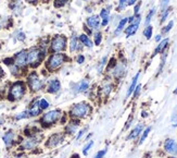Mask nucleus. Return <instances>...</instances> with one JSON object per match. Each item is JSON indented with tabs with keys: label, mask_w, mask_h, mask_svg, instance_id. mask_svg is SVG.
Listing matches in <instances>:
<instances>
[{
	"label": "nucleus",
	"mask_w": 177,
	"mask_h": 158,
	"mask_svg": "<svg viewBox=\"0 0 177 158\" xmlns=\"http://www.w3.org/2000/svg\"><path fill=\"white\" fill-rule=\"evenodd\" d=\"M90 111H91L90 105L81 101V103L75 104V105H73L71 107V109H70V116L73 119H83V118L87 117L90 113Z\"/></svg>",
	"instance_id": "f257e3e1"
},
{
	"label": "nucleus",
	"mask_w": 177,
	"mask_h": 158,
	"mask_svg": "<svg viewBox=\"0 0 177 158\" xmlns=\"http://www.w3.org/2000/svg\"><path fill=\"white\" fill-rule=\"evenodd\" d=\"M66 60H67V57L64 53H52V55L48 58L47 62H46V68H47L48 71L53 72L59 69V68L62 67L63 63L66 62Z\"/></svg>",
	"instance_id": "f03ea898"
},
{
	"label": "nucleus",
	"mask_w": 177,
	"mask_h": 158,
	"mask_svg": "<svg viewBox=\"0 0 177 158\" xmlns=\"http://www.w3.org/2000/svg\"><path fill=\"white\" fill-rule=\"evenodd\" d=\"M45 57V51L38 47H33L27 51V65L32 68L38 67Z\"/></svg>",
	"instance_id": "7ed1b4c3"
},
{
	"label": "nucleus",
	"mask_w": 177,
	"mask_h": 158,
	"mask_svg": "<svg viewBox=\"0 0 177 158\" xmlns=\"http://www.w3.org/2000/svg\"><path fill=\"white\" fill-rule=\"evenodd\" d=\"M26 86L22 81H17L13 84L9 92V99L10 101H19L25 94Z\"/></svg>",
	"instance_id": "20e7f679"
},
{
	"label": "nucleus",
	"mask_w": 177,
	"mask_h": 158,
	"mask_svg": "<svg viewBox=\"0 0 177 158\" xmlns=\"http://www.w3.org/2000/svg\"><path fill=\"white\" fill-rule=\"evenodd\" d=\"M61 117H62L61 111L58 110V109H55V110H50L48 113H43L40 119V122L43 127H50V125L55 124V122H58Z\"/></svg>",
	"instance_id": "39448f33"
},
{
	"label": "nucleus",
	"mask_w": 177,
	"mask_h": 158,
	"mask_svg": "<svg viewBox=\"0 0 177 158\" xmlns=\"http://www.w3.org/2000/svg\"><path fill=\"white\" fill-rule=\"evenodd\" d=\"M66 43H67V39L64 35H55L52 38V41H51L50 50L52 51L53 53H61V51L65 50Z\"/></svg>",
	"instance_id": "423d86ee"
},
{
	"label": "nucleus",
	"mask_w": 177,
	"mask_h": 158,
	"mask_svg": "<svg viewBox=\"0 0 177 158\" xmlns=\"http://www.w3.org/2000/svg\"><path fill=\"white\" fill-rule=\"evenodd\" d=\"M27 83L32 92H38L43 89V81L39 79L36 72H32L27 77Z\"/></svg>",
	"instance_id": "0eeeda50"
},
{
	"label": "nucleus",
	"mask_w": 177,
	"mask_h": 158,
	"mask_svg": "<svg viewBox=\"0 0 177 158\" xmlns=\"http://www.w3.org/2000/svg\"><path fill=\"white\" fill-rule=\"evenodd\" d=\"M40 136H37V135H31L28 139L24 140L22 142L21 148L24 149V151H31V149L36 148L37 145L40 143Z\"/></svg>",
	"instance_id": "6e6552de"
},
{
	"label": "nucleus",
	"mask_w": 177,
	"mask_h": 158,
	"mask_svg": "<svg viewBox=\"0 0 177 158\" xmlns=\"http://www.w3.org/2000/svg\"><path fill=\"white\" fill-rule=\"evenodd\" d=\"M63 141H64V135L60 134V133H55L48 139V142L46 143V146L49 147V148H55L58 145H60Z\"/></svg>",
	"instance_id": "1a4fd4ad"
},
{
	"label": "nucleus",
	"mask_w": 177,
	"mask_h": 158,
	"mask_svg": "<svg viewBox=\"0 0 177 158\" xmlns=\"http://www.w3.org/2000/svg\"><path fill=\"white\" fill-rule=\"evenodd\" d=\"M141 22V18L139 14H135V20L132 24H129V26L125 29V34H126V37H129V36L134 35L137 31H138L139 24Z\"/></svg>",
	"instance_id": "9d476101"
},
{
	"label": "nucleus",
	"mask_w": 177,
	"mask_h": 158,
	"mask_svg": "<svg viewBox=\"0 0 177 158\" xmlns=\"http://www.w3.org/2000/svg\"><path fill=\"white\" fill-rule=\"evenodd\" d=\"M14 65L19 68H25L27 65V53L26 50H22L17 53L14 57Z\"/></svg>",
	"instance_id": "9b49d317"
},
{
	"label": "nucleus",
	"mask_w": 177,
	"mask_h": 158,
	"mask_svg": "<svg viewBox=\"0 0 177 158\" xmlns=\"http://www.w3.org/2000/svg\"><path fill=\"white\" fill-rule=\"evenodd\" d=\"M164 149L171 155L177 156V142L173 139H168L164 142Z\"/></svg>",
	"instance_id": "f8f14e48"
},
{
	"label": "nucleus",
	"mask_w": 177,
	"mask_h": 158,
	"mask_svg": "<svg viewBox=\"0 0 177 158\" xmlns=\"http://www.w3.org/2000/svg\"><path fill=\"white\" fill-rule=\"evenodd\" d=\"M88 89H89V82L87 81V80H81V82L75 84L72 91L74 94H79V93H84V92H86Z\"/></svg>",
	"instance_id": "ddd939ff"
},
{
	"label": "nucleus",
	"mask_w": 177,
	"mask_h": 158,
	"mask_svg": "<svg viewBox=\"0 0 177 158\" xmlns=\"http://www.w3.org/2000/svg\"><path fill=\"white\" fill-rule=\"evenodd\" d=\"M61 89V82L58 79H52L49 81L48 86H47V92L50 94H57Z\"/></svg>",
	"instance_id": "4468645a"
},
{
	"label": "nucleus",
	"mask_w": 177,
	"mask_h": 158,
	"mask_svg": "<svg viewBox=\"0 0 177 158\" xmlns=\"http://www.w3.org/2000/svg\"><path fill=\"white\" fill-rule=\"evenodd\" d=\"M28 113H29V117H36L38 116L39 113H41V108L39 106V101H35L31 104V107H29L28 110Z\"/></svg>",
	"instance_id": "2eb2a0df"
},
{
	"label": "nucleus",
	"mask_w": 177,
	"mask_h": 158,
	"mask_svg": "<svg viewBox=\"0 0 177 158\" xmlns=\"http://www.w3.org/2000/svg\"><path fill=\"white\" fill-rule=\"evenodd\" d=\"M87 25L90 27L91 30H98L99 25H100V19L99 15H92V17L87 18Z\"/></svg>",
	"instance_id": "dca6fc26"
},
{
	"label": "nucleus",
	"mask_w": 177,
	"mask_h": 158,
	"mask_svg": "<svg viewBox=\"0 0 177 158\" xmlns=\"http://www.w3.org/2000/svg\"><path fill=\"white\" fill-rule=\"evenodd\" d=\"M78 125H79L78 121L73 119L72 121H70L66 124V127H65V133H67V134H74V133H76Z\"/></svg>",
	"instance_id": "f3484780"
},
{
	"label": "nucleus",
	"mask_w": 177,
	"mask_h": 158,
	"mask_svg": "<svg viewBox=\"0 0 177 158\" xmlns=\"http://www.w3.org/2000/svg\"><path fill=\"white\" fill-rule=\"evenodd\" d=\"M168 38H165V39H163L162 41H160L159 43V45L156 46V48L154 49V51H153V53H152V58L153 57H156L158 53H164V50L166 49V47H168Z\"/></svg>",
	"instance_id": "a211bd4d"
},
{
	"label": "nucleus",
	"mask_w": 177,
	"mask_h": 158,
	"mask_svg": "<svg viewBox=\"0 0 177 158\" xmlns=\"http://www.w3.org/2000/svg\"><path fill=\"white\" fill-rule=\"evenodd\" d=\"M142 131H144V124L136 125V127H135V129L133 130V131L128 134V136H127L126 140H134V139H136V137L139 136V134H140Z\"/></svg>",
	"instance_id": "6ab92c4d"
},
{
	"label": "nucleus",
	"mask_w": 177,
	"mask_h": 158,
	"mask_svg": "<svg viewBox=\"0 0 177 158\" xmlns=\"http://www.w3.org/2000/svg\"><path fill=\"white\" fill-rule=\"evenodd\" d=\"M14 137H15L14 132H13V131H8L7 133L3 135L2 140H3V142H5L6 145L9 147V146H11V145H12L13 141H14Z\"/></svg>",
	"instance_id": "aec40b11"
},
{
	"label": "nucleus",
	"mask_w": 177,
	"mask_h": 158,
	"mask_svg": "<svg viewBox=\"0 0 177 158\" xmlns=\"http://www.w3.org/2000/svg\"><path fill=\"white\" fill-rule=\"evenodd\" d=\"M139 75H140V72H137V74L135 75L134 77H133V80H132V83H130V85H129L128 89H127L126 97H129V96H130V95H132V94H133V92H134L135 87L137 86V82H138Z\"/></svg>",
	"instance_id": "412c9836"
},
{
	"label": "nucleus",
	"mask_w": 177,
	"mask_h": 158,
	"mask_svg": "<svg viewBox=\"0 0 177 158\" xmlns=\"http://www.w3.org/2000/svg\"><path fill=\"white\" fill-rule=\"evenodd\" d=\"M100 18H101V25L102 26H107L109 23V18H110V10L109 9H102L100 12Z\"/></svg>",
	"instance_id": "4be33fe9"
},
{
	"label": "nucleus",
	"mask_w": 177,
	"mask_h": 158,
	"mask_svg": "<svg viewBox=\"0 0 177 158\" xmlns=\"http://www.w3.org/2000/svg\"><path fill=\"white\" fill-rule=\"evenodd\" d=\"M79 49H81V46L78 44V38L75 35L72 36L71 43H70V50H71V53H75V51L79 50Z\"/></svg>",
	"instance_id": "5701e85b"
},
{
	"label": "nucleus",
	"mask_w": 177,
	"mask_h": 158,
	"mask_svg": "<svg viewBox=\"0 0 177 158\" xmlns=\"http://www.w3.org/2000/svg\"><path fill=\"white\" fill-rule=\"evenodd\" d=\"M78 41H81V43L83 44V45L86 46V47H88V48H91V47L93 46L92 41H91V39L89 38V37L86 35V34H81V35H79Z\"/></svg>",
	"instance_id": "b1692460"
},
{
	"label": "nucleus",
	"mask_w": 177,
	"mask_h": 158,
	"mask_svg": "<svg viewBox=\"0 0 177 158\" xmlns=\"http://www.w3.org/2000/svg\"><path fill=\"white\" fill-rule=\"evenodd\" d=\"M128 22V18H123L122 20L120 21V23H119V25H117L116 30L114 31V35L115 36H119L121 33H122V31L124 30L125 25H126V23Z\"/></svg>",
	"instance_id": "393cba45"
},
{
	"label": "nucleus",
	"mask_w": 177,
	"mask_h": 158,
	"mask_svg": "<svg viewBox=\"0 0 177 158\" xmlns=\"http://www.w3.org/2000/svg\"><path fill=\"white\" fill-rule=\"evenodd\" d=\"M113 74H114V77H117V79L122 77L123 75L125 74V65H116L114 71H113Z\"/></svg>",
	"instance_id": "a878e982"
},
{
	"label": "nucleus",
	"mask_w": 177,
	"mask_h": 158,
	"mask_svg": "<svg viewBox=\"0 0 177 158\" xmlns=\"http://www.w3.org/2000/svg\"><path fill=\"white\" fill-rule=\"evenodd\" d=\"M154 13H156V9H154V8H153V9H151L150 11H149L148 15H147V18H146V22H145L146 26L150 25V22H151V20H152V17L154 15Z\"/></svg>",
	"instance_id": "bb28decb"
},
{
	"label": "nucleus",
	"mask_w": 177,
	"mask_h": 158,
	"mask_svg": "<svg viewBox=\"0 0 177 158\" xmlns=\"http://www.w3.org/2000/svg\"><path fill=\"white\" fill-rule=\"evenodd\" d=\"M152 32H153V29L151 25L146 26V29H145V31H144V35L146 36L147 39H150L151 37H152Z\"/></svg>",
	"instance_id": "cd10ccee"
},
{
	"label": "nucleus",
	"mask_w": 177,
	"mask_h": 158,
	"mask_svg": "<svg viewBox=\"0 0 177 158\" xmlns=\"http://www.w3.org/2000/svg\"><path fill=\"white\" fill-rule=\"evenodd\" d=\"M150 131H151V128H150V127L146 128V129H145V131H142V135H141V137H140V141H139V144H142V143H144L145 140L147 139V136H148L149 133H150Z\"/></svg>",
	"instance_id": "c85d7f7f"
},
{
	"label": "nucleus",
	"mask_w": 177,
	"mask_h": 158,
	"mask_svg": "<svg viewBox=\"0 0 177 158\" xmlns=\"http://www.w3.org/2000/svg\"><path fill=\"white\" fill-rule=\"evenodd\" d=\"M92 146H93V141H89L88 143H87L86 145L84 146V148H83V154H84L85 156L88 155L89 151H90V148Z\"/></svg>",
	"instance_id": "c756f323"
},
{
	"label": "nucleus",
	"mask_w": 177,
	"mask_h": 158,
	"mask_svg": "<svg viewBox=\"0 0 177 158\" xmlns=\"http://www.w3.org/2000/svg\"><path fill=\"white\" fill-rule=\"evenodd\" d=\"M93 39H95L93 44H95V45H99V44L101 43V41H102V34H101L100 32L95 33V35H93Z\"/></svg>",
	"instance_id": "7c9ffc66"
},
{
	"label": "nucleus",
	"mask_w": 177,
	"mask_h": 158,
	"mask_svg": "<svg viewBox=\"0 0 177 158\" xmlns=\"http://www.w3.org/2000/svg\"><path fill=\"white\" fill-rule=\"evenodd\" d=\"M112 91V85L111 84H108V85H104L102 87V93L104 94V96H109Z\"/></svg>",
	"instance_id": "2f4dec72"
},
{
	"label": "nucleus",
	"mask_w": 177,
	"mask_h": 158,
	"mask_svg": "<svg viewBox=\"0 0 177 158\" xmlns=\"http://www.w3.org/2000/svg\"><path fill=\"white\" fill-rule=\"evenodd\" d=\"M29 117V113L28 111H23V113H17V116H15V119L17 120H22V119H25V118H28Z\"/></svg>",
	"instance_id": "473e14b6"
},
{
	"label": "nucleus",
	"mask_w": 177,
	"mask_h": 158,
	"mask_svg": "<svg viewBox=\"0 0 177 158\" xmlns=\"http://www.w3.org/2000/svg\"><path fill=\"white\" fill-rule=\"evenodd\" d=\"M173 25H174V21H170V22L168 23V25H166V26H165L164 29L162 30V33H163V34H168V32H170L171 30H172Z\"/></svg>",
	"instance_id": "72a5a7b5"
},
{
	"label": "nucleus",
	"mask_w": 177,
	"mask_h": 158,
	"mask_svg": "<svg viewBox=\"0 0 177 158\" xmlns=\"http://www.w3.org/2000/svg\"><path fill=\"white\" fill-rule=\"evenodd\" d=\"M163 53V57H162V59H161V65H160V67H159V72H158V74H160L161 72H162V70H163V67H164V65H165V60H166V53Z\"/></svg>",
	"instance_id": "f704fd0d"
},
{
	"label": "nucleus",
	"mask_w": 177,
	"mask_h": 158,
	"mask_svg": "<svg viewBox=\"0 0 177 158\" xmlns=\"http://www.w3.org/2000/svg\"><path fill=\"white\" fill-rule=\"evenodd\" d=\"M170 11H171V9L170 8H166L165 10H163V13H162V17H161V23H163V22L165 21V20L168 19V13H170Z\"/></svg>",
	"instance_id": "c9c22d12"
},
{
	"label": "nucleus",
	"mask_w": 177,
	"mask_h": 158,
	"mask_svg": "<svg viewBox=\"0 0 177 158\" xmlns=\"http://www.w3.org/2000/svg\"><path fill=\"white\" fill-rule=\"evenodd\" d=\"M127 1H128V0H120L119 7H117V11H122V10H124L125 7L127 6Z\"/></svg>",
	"instance_id": "e433bc0d"
},
{
	"label": "nucleus",
	"mask_w": 177,
	"mask_h": 158,
	"mask_svg": "<svg viewBox=\"0 0 177 158\" xmlns=\"http://www.w3.org/2000/svg\"><path fill=\"white\" fill-rule=\"evenodd\" d=\"M39 106H40L41 110H43V109H47V108L49 107V103L46 101L45 98H41L40 101H39Z\"/></svg>",
	"instance_id": "4c0bfd02"
},
{
	"label": "nucleus",
	"mask_w": 177,
	"mask_h": 158,
	"mask_svg": "<svg viewBox=\"0 0 177 158\" xmlns=\"http://www.w3.org/2000/svg\"><path fill=\"white\" fill-rule=\"evenodd\" d=\"M140 91H141V85L140 84H137V86L135 87L134 92H133V94H134V98H138L139 94H140Z\"/></svg>",
	"instance_id": "58836bf2"
},
{
	"label": "nucleus",
	"mask_w": 177,
	"mask_h": 158,
	"mask_svg": "<svg viewBox=\"0 0 177 158\" xmlns=\"http://www.w3.org/2000/svg\"><path fill=\"white\" fill-rule=\"evenodd\" d=\"M67 1H69V0H55V8H61V7H63Z\"/></svg>",
	"instance_id": "ea45409f"
},
{
	"label": "nucleus",
	"mask_w": 177,
	"mask_h": 158,
	"mask_svg": "<svg viewBox=\"0 0 177 158\" xmlns=\"http://www.w3.org/2000/svg\"><path fill=\"white\" fill-rule=\"evenodd\" d=\"M107 63V57H103L102 58V60H101V62H100V65H99V67H98V71H99V73H100L101 71H102V68H103V65Z\"/></svg>",
	"instance_id": "a19ab883"
},
{
	"label": "nucleus",
	"mask_w": 177,
	"mask_h": 158,
	"mask_svg": "<svg viewBox=\"0 0 177 158\" xmlns=\"http://www.w3.org/2000/svg\"><path fill=\"white\" fill-rule=\"evenodd\" d=\"M105 154H107V149H102V151L98 152V153H97V155L95 156L93 158H103Z\"/></svg>",
	"instance_id": "79ce46f5"
},
{
	"label": "nucleus",
	"mask_w": 177,
	"mask_h": 158,
	"mask_svg": "<svg viewBox=\"0 0 177 158\" xmlns=\"http://www.w3.org/2000/svg\"><path fill=\"white\" fill-rule=\"evenodd\" d=\"M86 131H87V128H85V129H83V130H81V131H78V133H77V135H76V140H81V136L86 133Z\"/></svg>",
	"instance_id": "37998d69"
},
{
	"label": "nucleus",
	"mask_w": 177,
	"mask_h": 158,
	"mask_svg": "<svg viewBox=\"0 0 177 158\" xmlns=\"http://www.w3.org/2000/svg\"><path fill=\"white\" fill-rule=\"evenodd\" d=\"M168 3H170V0H162V3H161V8H162V11L168 8Z\"/></svg>",
	"instance_id": "c03bdc74"
},
{
	"label": "nucleus",
	"mask_w": 177,
	"mask_h": 158,
	"mask_svg": "<svg viewBox=\"0 0 177 158\" xmlns=\"http://www.w3.org/2000/svg\"><path fill=\"white\" fill-rule=\"evenodd\" d=\"M76 61H77V63L81 65V63H83L85 61V57L83 55H78V56H77V58H76Z\"/></svg>",
	"instance_id": "a18cd8bd"
},
{
	"label": "nucleus",
	"mask_w": 177,
	"mask_h": 158,
	"mask_svg": "<svg viewBox=\"0 0 177 158\" xmlns=\"http://www.w3.org/2000/svg\"><path fill=\"white\" fill-rule=\"evenodd\" d=\"M140 6H141V2H140V1H139V2L137 3L136 6H135V8H134V14H138L139 10H140Z\"/></svg>",
	"instance_id": "49530a36"
},
{
	"label": "nucleus",
	"mask_w": 177,
	"mask_h": 158,
	"mask_svg": "<svg viewBox=\"0 0 177 158\" xmlns=\"http://www.w3.org/2000/svg\"><path fill=\"white\" fill-rule=\"evenodd\" d=\"M17 39H19V41H24L25 39V34L24 33H19V36H17Z\"/></svg>",
	"instance_id": "de8ad7c7"
},
{
	"label": "nucleus",
	"mask_w": 177,
	"mask_h": 158,
	"mask_svg": "<svg viewBox=\"0 0 177 158\" xmlns=\"http://www.w3.org/2000/svg\"><path fill=\"white\" fill-rule=\"evenodd\" d=\"M173 127L174 128L177 127V115H175L174 118H173Z\"/></svg>",
	"instance_id": "09e8293b"
},
{
	"label": "nucleus",
	"mask_w": 177,
	"mask_h": 158,
	"mask_svg": "<svg viewBox=\"0 0 177 158\" xmlns=\"http://www.w3.org/2000/svg\"><path fill=\"white\" fill-rule=\"evenodd\" d=\"M138 0H128L127 1V6H134Z\"/></svg>",
	"instance_id": "8fccbe9b"
},
{
	"label": "nucleus",
	"mask_w": 177,
	"mask_h": 158,
	"mask_svg": "<svg viewBox=\"0 0 177 158\" xmlns=\"http://www.w3.org/2000/svg\"><path fill=\"white\" fill-rule=\"evenodd\" d=\"M3 75H5V72H3V70L1 69V68H0V80L2 79V77H3Z\"/></svg>",
	"instance_id": "3c124183"
},
{
	"label": "nucleus",
	"mask_w": 177,
	"mask_h": 158,
	"mask_svg": "<svg viewBox=\"0 0 177 158\" xmlns=\"http://www.w3.org/2000/svg\"><path fill=\"white\" fill-rule=\"evenodd\" d=\"M156 41H161V35H156Z\"/></svg>",
	"instance_id": "603ef678"
},
{
	"label": "nucleus",
	"mask_w": 177,
	"mask_h": 158,
	"mask_svg": "<svg viewBox=\"0 0 177 158\" xmlns=\"http://www.w3.org/2000/svg\"><path fill=\"white\" fill-rule=\"evenodd\" d=\"M71 158H79V156L77 155V154H75V155H73V156H72V157H71Z\"/></svg>",
	"instance_id": "864d4df0"
},
{
	"label": "nucleus",
	"mask_w": 177,
	"mask_h": 158,
	"mask_svg": "<svg viewBox=\"0 0 177 158\" xmlns=\"http://www.w3.org/2000/svg\"><path fill=\"white\" fill-rule=\"evenodd\" d=\"M27 1H28V2H36L37 0H27Z\"/></svg>",
	"instance_id": "5fc2aeb1"
},
{
	"label": "nucleus",
	"mask_w": 177,
	"mask_h": 158,
	"mask_svg": "<svg viewBox=\"0 0 177 158\" xmlns=\"http://www.w3.org/2000/svg\"><path fill=\"white\" fill-rule=\"evenodd\" d=\"M174 93H175V94L177 93V86H176V89H175V91H174Z\"/></svg>",
	"instance_id": "6e6d98bb"
},
{
	"label": "nucleus",
	"mask_w": 177,
	"mask_h": 158,
	"mask_svg": "<svg viewBox=\"0 0 177 158\" xmlns=\"http://www.w3.org/2000/svg\"><path fill=\"white\" fill-rule=\"evenodd\" d=\"M172 158H177V157H172Z\"/></svg>",
	"instance_id": "4d7b16f0"
}]
</instances>
